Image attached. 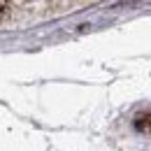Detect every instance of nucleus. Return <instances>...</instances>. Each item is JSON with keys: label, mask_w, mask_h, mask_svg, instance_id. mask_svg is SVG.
Returning a JSON list of instances; mask_svg holds the SVG:
<instances>
[{"label": "nucleus", "mask_w": 151, "mask_h": 151, "mask_svg": "<svg viewBox=\"0 0 151 151\" xmlns=\"http://www.w3.org/2000/svg\"><path fill=\"white\" fill-rule=\"evenodd\" d=\"M135 130L142 132V135H151V112H139L132 121Z\"/></svg>", "instance_id": "nucleus-1"}, {"label": "nucleus", "mask_w": 151, "mask_h": 151, "mask_svg": "<svg viewBox=\"0 0 151 151\" xmlns=\"http://www.w3.org/2000/svg\"><path fill=\"white\" fill-rule=\"evenodd\" d=\"M9 14H12V5H9V0H0V23H5V21L9 19Z\"/></svg>", "instance_id": "nucleus-2"}]
</instances>
